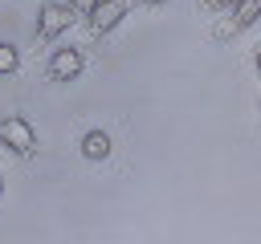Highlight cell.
Masks as SVG:
<instances>
[{
    "mask_svg": "<svg viewBox=\"0 0 261 244\" xmlns=\"http://www.w3.org/2000/svg\"><path fill=\"white\" fill-rule=\"evenodd\" d=\"M77 20V12L65 4V0H45L37 8V41H57L61 33H69V24Z\"/></svg>",
    "mask_w": 261,
    "mask_h": 244,
    "instance_id": "cell-1",
    "label": "cell"
},
{
    "mask_svg": "<svg viewBox=\"0 0 261 244\" xmlns=\"http://www.w3.org/2000/svg\"><path fill=\"white\" fill-rule=\"evenodd\" d=\"M16 69H20L16 45H12V41H0V77H8V73H16Z\"/></svg>",
    "mask_w": 261,
    "mask_h": 244,
    "instance_id": "cell-7",
    "label": "cell"
},
{
    "mask_svg": "<svg viewBox=\"0 0 261 244\" xmlns=\"http://www.w3.org/2000/svg\"><path fill=\"white\" fill-rule=\"evenodd\" d=\"M86 69V57H82V49H53V57H49V77L53 81H73L77 73Z\"/></svg>",
    "mask_w": 261,
    "mask_h": 244,
    "instance_id": "cell-4",
    "label": "cell"
},
{
    "mask_svg": "<svg viewBox=\"0 0 261 244\" xmlns=\"http://www.w3.org/2000/svg\"><path fill=\"white\" fill-rule=\"evenodd\" d=\"M228 8H232V20L220 28V37H228V33H245V28H253V24L261 20V0H232Z\"/></svg>",
    "mask_w": 261,
    "mask_h": 244,
    "instance_id": "cell-5",
    "label": "cell"
},
{
    "mask_svg": "<svg viewBox=\"0 0 261 244\" xmlns=\"http://www.w3.org/2000/svg\"><path fill=\"white\" fill-rule=\"evenodd\" d=\"M0 142H4L12 155H33V150H37V130H33V122H29L24 114H8V118L0 122Z\"/></svg>",
    "mask_w": 261,
    "mask_h": 244,
    "instance_id": "cell-2",
    "label": "cell"
},
{
    "mask_svg": "<svg viewBox=\"0 0 261 244\" xmlns=\"http://www.w3.org/2000/svg\"><path fill=\"white\" fill-rule=\"evenodd\" d=\"M122 16H126V0H98V4L86 12V20H90V33H94V37L114 33Z\"/></svg>",
    "mask_w": 261,
    "mask_h": 244,
    "instance_id": "cell-3",
    "label": "cell"
},
{
    "mask_svg": "<svg viewBox=\"0 0 261 244\" xmlns=\"http://www.w3.org/2000/svg\"><path fill=\"white\" fill-rule=\"evenodd\" d=\"M0 195H4V179H0Z\"/></svg>",
    "mask_w": 261,
    "mask_h": 244,
    "instance_id": "cell-12",
    "label": "cell"
},
{
    "mask_svg": "<svg viewBox=\"0 0 261 244\" xmlns=\"http://www.w3.org/2000/svg\"><path fill=\"white\" fill-rule=\"evenodd\" d=\"M253 65H257V73H261V45H257V53H253Z\"/></svg>",
    "mask_w": 261,
    "mask_h": 244,
    "instance_id": "cell-10",
    "label": "cell"
},
{
    "mask_svg": "<svg viewBox=\"0 0 261 244\" xmlns=\"http://www.w3.org/2000/svg\"><path fill=\"white\" fill-rule=\"evenodd\" d=\"M82 155H86L90 163L110 159V134H106V130H86V134H82Z\"/></svg>",
    "mask_w": 261,
    "mask_h": 244,
    "instance_id": "cell-6",
    "label": "cell"
},
{
    "mask_svg": "<svg viewBox=\"0 0 261 244\" xmlns=\"http://www.w3.org/2000/svg\"><path fill=\"white\" fill-rule=\"evenodd\" d=\"M65 4H69V8H73V12H82V16H86V12H90V8H94V4H98V0H65Z\"/></svg>",
    "mask_w": 261,
    "mask_h": 244,
    "instance_id": "cell-8",
    "label": "cell"
},
{
    "mask_svg": "<svg viewBox=\"0 0 261 244\" xmlns=\"http://www.w3.org/2000/svg\"><path fill=\"white\" fill-rule=\"evenodd\" d=\"M139 4H151V8H159V4H167V0H139Z\"/></svg>",
    "mask_w": 261,
    "mask_h": 244,
    "instance_id": "cell-11",
    "label": "cell"
},
{
    "mask_svg": "<svg viewBox=\"0 0 261 244\" xmlns=\"http://www.w3.org/2000/svg\"><path fill=\"white\" fill-rule=\"evenodd\" d=\"M204 4H208V8H212V12H220V8H228V4H232V0H204Z\"/></svg>",
    "mask_w": 261,
    "mask_h": 244,
    "instance_id": "cell-9",
    "label": "cell"
}]
</instances>
